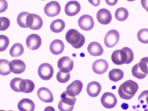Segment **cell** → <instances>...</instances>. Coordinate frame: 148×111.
<instances>
[{"instance_id": "cell-4", "label": "cell", "mask_w": 148, "mask_h": 111, "mask_svg": "<svg viewBox=\"0 0 148 111\" xmlns=\"http://www.w3.org/2000/svg\"><path fill=\"white\" fill-rule=\"evenodd\" d=\"M132 75L139 79L144 78L148 74V57L142 58L140 62L132 67Z\"/></svg>"}, {"instance_id": "cell-35", "label": "cell", "mask_w": 148, "mask_h": 111, "mask_svg": "<svg viewBox=\"0 0 148 111\" xmlns=\"http://www.w3.org/2000/svg\"><path fill=\"white\" fill-rule=\"evenodd\" d=\"M138 101L141 104H146L148 107V90L142 91L138 97Z\"/></svg>"}, {"instance_id": "cell-15", "label": "cell", "mask_w": 148, "mask_h": 111, "mask_svg": "<svg viewBox=\"0 0 148 111\" xmlns=\"http://www.w3.org/2000/svg\"><path fill=\"white\" fill-rule=\"evenodd\" d=\"M37 94L39 99L44 102L49 103L53 101V97L52 92L46 87H42L39 88Z\"/></svg>"}, {"instance_id": "cell-26", "label": "cell", "mask_w": 148, "mask_h": 111, "mask_svg": "<svg viewBox=\"0 0 148 111\" xmlns=\"http://www.w3.org/2000/svg\"><path fill=\"white\" fill-rule=\"evenodd\" d=\"M124 75V73L121 70L118 69H114L109 71L108 77L111 81L116 82L123 79Z\"/></svg>"}, {"instance_id": "cell-27", "label": "cell", "mask_w": 148, "mask_h": 111, "mask_svg": "<svg viewBox=\"0 0 148 111\" xmlns=\"http://www.w3.org/2000/svg\"><path fill=\"white\" fill-rule=\"evenodd\" d=\"M60 98V101L62 103L71 106H74L76 100V98L75 96L69 94L66 91L61 94Z\"/></svg>"}, {"instance_id": "cell-9", "label": "cell", "mask_w": 148, "mask_h": 111, "mask_svg": "<svg viewBox=\"0 0 148 111\" xmlns=\"http://www.w3.org/2000/svg\"><path fill=\"white\" fill-rule=\"evenodd\" d=\"M44 10L45 14L48 16L54 17L60 13L61 7L58 2L52 1L46 4Z\"/></svg>"}, {"instance_id": "cell-40", "label": "cell", "mask_w": 148, "mask_h": 111, "mask_svg": "<svg viewBox=\"0 0 148 111\" xmlns=\"http://www.w3.org/2000/svg\"><path fill=\"white\" fill-rule=\"evenodd\" d=\"M44 111H56V110L52 106H49L46 107Z\"/></svg>"}, {"instance_id": "cell-37", "label": "cell", "mask_w": 148, "mask_h": 111, "mask_svg": "<svg viewBox=\"0 0 148 111\" xmlns=\"http://www.w3.org/2000/svg\"><path fill=\"white\" fill-rule=\"evenodd\" d=\"M74 106H70L65 104L60 101L58 105V108L60 111H72Z\"/></svg>"}, {"instance_id": "cell-29", "label": "cell", "mask_w": 148, "mask_h": 111, "mask_svg": "<svg viewBox=\"0 0 148 111\" xmlns=\"http://www.w3.org/2000/svg\"><path fill=\"white\" fill-rule=\"evenodd\" d=\"M10 62L6 59L0 60V74L1 75L5 76L11 73Z\"/></svg>"}, {"instance_id": "cell-23", "label": "cell", "mask_w": 148, "mask_h": 111, "mask_svg": "<svg viewBox=\"0 0 148 111\" xmlns=\"http://www.w3.org/2000/svg\"><path fill=\"white\" fill-rule=\"evenodd\" d=\"M35 87L34 82L29 79H23L20 82L19 89L20 92L29 93L33 91Z\"/></svg>"}, {"instance_id": "cell-36", "label": "cell", "mask_w": 148, "mask_h": 111, "mask_svg": "<svg viewBox=\"0 0 148 111\" xmlns=\"http://www.w3.org/2000/svg\"><path fill=\"white\" fill-rule=\"evenodd\" d=\"M1 22L0 31H3L6 30L10 27V20L5 17H0Z\"/></svg>"}, {"instance_id": "cell-11", "label": "cell", "mask_w": 148, "mask_h": 111, "mask_svg": "<svg viewBox=\"0 0 148 111\" xmlns=\"http://www.w3.org/2000/svg\"><path fill=\"white\" fill-rule=\"evenodd\" d=\"M80 28L85 31H89L94 27V22L92 17L90 15L86 14L82 16L78 21Z\"/></svg>"}, {"instance_id": "cell-14", "label": "cell", "mask_w": 148, "mask_h": 111, "mask_svg": "<svg viewBox=\"0 0 148 111\" xmlns=\"http://www.w3.org/2000/svg\"><path fill=\"white\" fill-rule=\"evenodd\" d=\"M96 17L98 22L103 25L110 23L112 20L110 12L106 8L99 9L97 12Z\"/></svg>"}, {"instance_id": "cell-13", "label": "cell", "mask_w": 148, "mask_h": 111, "mask_svg": "<svg viewBox=\"0 0 148 111\" xmlns=\"http://www.w3.org/2000/svg\"><path fill=\"white\" fill-rule=\"evenodd\" d=\"M81 8L80 3L76 1H71L68 2L64 8V12L67 16H73L77 14Z\"/></svg>"}, {"instance_id": "cell-21", "label": "cell", "mask_w": 148, "mask_h": 111, "mask_svg": "<svg viewBox=\"0 0 148 111\" xmlns=\"http://www.w3.org/2000/svg\"><path fill=\"white\" fill-rule=\"evenodd\" d=\"M64 48V45L61 40L59 39H55L50 43L49 49L51 52L56 55L62 53Z\"/></svg>"}, {"instance_id": "cell-30", "label": "cell", "mask_w": 148, "mask_h": 111, "mask_svg": "<svg viewBox=\"0 0 148 111\" xmlns=\"http://www.w3.org/2000/svg\"><path fill=\"white\" fill-rule=\"evenodd\" d=\"M30 13L26 12H20L17 18V22L18 25L23 28H28L26 25V19L28 15Z\"/></svg>"}, {"instance_id": "cell-25", "label": "cell", "mask_w": 148, "mask_h": 111, "mask_svg": "<svg viewBox=\"0 0 148 111\" xmlns=\"http://www.w3.org/2000/svg\"><path fill=\"white\" fill-rule=\"evenodd\" d=\"M24 48L23 45L19 43L13 44L9 51V54L12 57H17L21 56L23 53Z\"/></svg>"}, {"instance_id": "cell-18", "label": "cell", "mask_w": 148, "mask_h": 111, "mask_svg": "<svg viewBox=\"0 0 148 111\" xmlns=\"http://www.w3.org/2000/svg\"><path fill=\"white\" fill-rule=\"evenodd\" d=\"M26 67L25 62L21 60L15 59L10 62V71L14 74H20L23 73Z\"/></svg>"}, {"instance_id": "cell-22", "label": "cell", "mask_w": 148, "mask_h": 111, "mask_svg": "<svg viewBox=\"0 0 148 111\" xmlns=\"http://www.w3.org/2000/svg\"><path fill=\"white\" fill-rule=\"evenodd\" d=\"M87 50L90 54L94 56H100L103 52L101 45L97 42H92L88 45Z\"/></svg>"}, {"instance_id": "cell-2", "label": "cell", "mask_w": 148, "mask_h": 111, "mask_svg": "<svg viewBox=\"0 0 148 111\" xmlns=\"http://www.w3.org/2000/svg\"><path fill=\"white\" fill-rule=\"evenodd\" d=\"M138 88V84L136 82L132 80H128L120 85L118 90V93L121 99L129 100L134 96Z\"/></svg>"}, {"instance_id": "cell-39", "label": "cell", "mask_w": 148, "mask_h": 111, "mask_svg": "<svg viewBox=\"0 0 148 111\" xmlns=\"http://www.w3.org/2000/svg\"><path fill=\"white\" fill-rule=\"evenodd\" d=\"M141 3L142 7L148 13V0H141Z\"/></svg>"}, {"instance_id": "cell-8", "label": "cell", "mask_w": 148, "mask_h": 111, "mask_svg": "<svg viewBox=\"0 0 148 111\" xmlns=\"http://www.w3.org/2000/svg\"><path fill=\"white\" fill-rule=\"evenodd\" d=\"M101 102L102 106L107 109H112L116 105L117 99L112 93L106 92L104 93L101 98Z\"/></svg>"}, {"instance_id": "cell-38", "label": "cell", "mask_w": 148, "mask_h": 111, "mask_svg": "<svg viewBox=\"0 0 148 111\" xmlns=\"http://www.w3.org/2000/svg\"><path fill=\"white\" fill-rule=\"evenodd\" d=\"M0 13L5 12L8 7V4L7 1L6 0H0Z\"/></svg>"}, {"instance_id": "cell-42", "label": "cell", "mask_w": 148, "mask_h": 111, "mask_svg": "<svg viewBox=\"0 0 148 111\" xmlns=\"http://www.w3.org/2000/svg\"><path fill=\"white\" fill-rule=\"evenodd\" d=\"M0 111H5V110H0ZM8 111H14L11 110H8Z\"/></svg>"}, {"instance_id": "cell-32", "label": "cell", "mask_w": 148, "mask_h": 111, "mask_svg": "<svg viewBox=\"0 0 148 111\" xmlns=\"http://www.w3.org/2000/svg\"><path fill=\"white\" fill-rule=\"evenodd\" d=\"M56 78L59 82L65 83L70 79V75L69 73H64L59 70L57 73Z\"/></svg>"}, {"instance_id": "cell-19", "label": "cell", "mask_w": 148, "mask_h": 111, "mask_svg": "<svg viewBox=\"0 0 148 111\" xmlns=\"http://www.w3.org/2000/svg\"><path fill=\"white\" fill-rule=\"evenodd\" d=\"M101 90L100 84L96 81H93L89 82L87 85L86 92L90 97H97Z\"/></svg>"}, {"instance_id": "cell-28", "label": "cell", "mask_w": 148, "mask_h": 111, "mask_svg": "<svg viewBox=\"0 0 148 111\" xmlns=\"http://www.w3.org/2000/svg\"><path fill=\"white\" fill-rule=\"evenodd\" d=\"M129 14L128 11L126 8L120 7L116 10L114 15L117 20L123 21H125L128 18Z\"/></svg>"}, {"instance_id": "cell-10", "label": "cell", "mask_w": 148, "mask_h": 111, "mask_svg": "<svg viewBox=\"0 0 148 111\" xmlns=\"http://www.w3.org/2000/svg\"><path fill=\"white\" fill-rule=\"evenodd\" d=\"M57 66L60 71L64 73H69L73 69L74 62L69 57L63 56L58 60Z\"/></svg>"}, {"instance_id": "cell-41", "label": "cell", "mask_w": 148, "mask_h": 111, "mask_svg": "<svg viewBox=\"0 0 148 111\" xmlns=\"http://www.w3.org/2000/svg\"><path fill=\"white\" fill-rule=\"evenodd\" d=\"M121 107L123 109L126 110L127 109L128 107V105L127 104L124 103L121 105Z\"/></svg>"}, {"instance_id": "cell-3", "label": "cell", "mask_w": 148, "mask_h": 111, "mask_svg": "<svg viewBox=\"0 0 148 111\" xmlns=\"http://www.w3.org/2000/svg\"><path fill=\"white\" fill-rule=\"evenodd\" d=\"M67 42L75 49H79L84 45L85 38L84 36L77 30L71 29L69 30L65 36Z\"/></svg>"}, {"instance_id": "cell-31", "label": "cell", "mask_w": 148, "mask_h": 111, "mask_svg": "<svg viewBox=\"0 0 148 111\" xmlns=\"http://www.w3.org/2000/svg\"><path fill=\"white\" fill-rule=\"evenodd\" d=\"M137 37L140 42L148 44V29L143 28L139 30L137 34Z\"/></svg>"}, {"instance_id": "cell-20", "label": "cell", "mask_w": 148, "mask_h": 111, "mask_svg": "<svg viewBox=\"0 0 148 111\" xmlns=\"http://www.w3.org/2000/svg\"><path fill=\"white\" fill-rule=\"evenodd\" d=\"M17 108L20 111H34L35 104L31 99L25 98L21 99L18 102Z\"/></svg>"}, {"instance_id": "cell-34", "label": "cell", "mask_w": 148, "mask_h": 111, "mask_svg": "<svg viewBox=\"0 0 148 111\" xmlns=\"http://www.w3.org/2000/svg\"><path fill=\"white\" fill-rule=\"evenodd\" d=\"M22 79L19 77H15L12 79L10 83V86L13 90L16 92H21L19 84Z\"/></svg>"}, {"instance_id": "cell-24", "label": "cell", "mask_w": 148, "mask_h": 111, "mask_svg": "<svg viewBox=\"0 0 148 111\" xmlns=\"http://www.w3.org/2000/svg\"><path fill=\"white\" fill-rule=\"evenodd\" d=\"M65 27L64 22L61 19H58L51 22L50 25V28L53 32L58 33L62 32Z\"/></svg>"}, {"instance_id": "cell-1", "label": "cell", "mask_w": 148, "mask_h": 111, "mask_svg": "<svg viewBox=\"0 0 148 111\" xmlns=\"http://www.w3.org/2000/svg\"><path fill=\"white\" fill-rule=\"evenodd\" d=\"M134 54L132 50L128 47H124L121 49L114 51L111 59L112 62L116 65L129 64L134 60Z\"/></svg>"}, {"instance_id": "cell-12", "label": "cell", "mask_w": 148, "mask_h": 111, "mask_svg": "<svg viewBox=\"0 0 148 111\" xmlns=\"http://www.w3.org/2000/svg\"><path fill=\"white\" fill-rule=\"evenodd\" d=\"M42 40L38 34H33L29 35L27 38L26 44L28 48L32 50L38 49L41 45Z\"/></svg>"}, {"instance_id": "cell-6", "label": "cell", "mask_w": 148, "mask_h": 111, "mask_svg": "<svg viewBox=\"0 0 148 111\" xmlns=\"http://www.w3.org/2000/svg\"><path fill=\"white\" fill-rule=\"evenodd\" d=\"M38 73L39 76L42 79L48 80L53 76L54 70L50 64L44 63L41 64L38 67Z\"/></svg>"}, {"instance_id": "cell-33", "label": "cell", "mask_w": 148, "mask_h": 111, "mask_svg": "<svg viewBox=\"0 0 148 111\" xmlns=\"http://www.w3.org/2000/svg\"><path fill=\"white\" fill-rule=\"evenodd\" d=\"M10 43L9 38L4 35H0V51H5L8 48Z\"/></svg>"}, {"instance_id": "cell-16", "label": "cell", "mask_w": 148, "mask_h": 111, "mask_svg": "<svg viewBox=\"0 0 148 111\" xmlns=\"http://www.w3.org/2000/svg\"><path fill=\"white\" fill-rule=\"evenodd\" d=\"M108 68L107 61L103 59H99L94 62L92 69L94 72L98 74H102L106 72Z\"/></svg>"}, {"instance_id": "cell-7", "label": "cell", "mask_w": 148, "mask_h": 111, "mask_svg": "<svg viewBox=\"0 0 148 111\" xmlns=\"http://www.w3.org/2000/svg\"><path fill=\"white\" fill-rule=\"evenodd\" d=\"M120 38L119 32L112 29L108 31L105 36L104 42L105 46L111 48L115 46L118 43Z\"/></svg>"}, {"instance_id": "cell-17", "label": "cell", "mask_w": 148, "mask_h": 111, "mask_svg": "<svg viewBox=\"0 0 148 111\" xmlns=\"http://www.w3.org/2000/svg\"><path fill=\"white\" fill-rule=\"evenodd\" d=\"M83 86V84L81 81L76 80L67 87L66 91L69 94L75 97L81 92Z\"/></svg>"}, {"instance_id": "cell-5", "label": "cell", "mask_w": 148, "mask_h": 111, "mask_svg": "<svg viewBox=\"0 0 148 111\" xmlns=\"http://www.w3.org/2000/svg\"><path fill=\"white\" fill-rule=\"evenodd\" d=\"M43 22L42 18L38 15L30 13L26 19V25L27 27L33 30H38L42 27Z\"/></svg>"}]
</instances>
